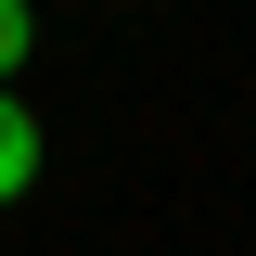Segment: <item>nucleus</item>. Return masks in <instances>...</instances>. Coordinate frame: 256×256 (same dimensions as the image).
Segmentation results:
<instances>
[{
  "label": "nucleus",
  "mask_w": 256,
  "mask_h": 256,
  "mask_svg": "<svg viewBox=\"0 0 256 256\" xmlns=\"http://www.w3.org/2000/svg\"><path fill=\"white\" fill-rule=\"evenodd\" d=\"M26 180H38V116H26L13 90H0V205H13Z\"/></svg>",
  "instance_id": "f257e3e1"
},
{
  "label": "nucleus",
  "mask_w": 256,
  "mask_h": 256,
  "mask_svg": "<svg viewBox=\"0 0 256 256\" xmlns=\"http://www.w3.org/2000/svg\"><path fill=\"white\" fill-rule=\"evenodd\" d=\"M38 52V13H26V0H0V90H13V64H26Z\"/></svg>",
  "instance_id": "f03ea898"
}]
</instances>
